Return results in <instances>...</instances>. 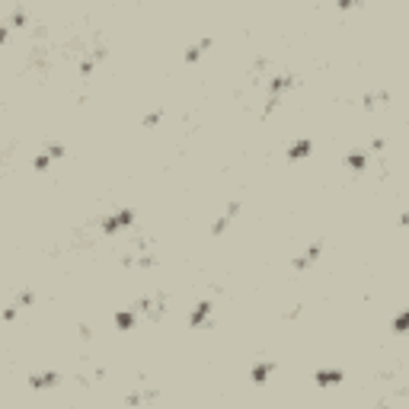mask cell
Wrapping results in <instances>:
<instances>
[{
	"instance_id": "obj_3",
	"label": "cell",
	"mask_w": 409,
	"mask_h": 409,
	"mask_svg": "<svg viewBox=\"0 0 409 409\" xmlns=\"http://www.w3.org/2000/svg\"><path fill=\"white\" fill-rule=\"evenodd\" d=\"M29 384H32L35 390H42V387H54V384H58V374H54V371H45V374H35V377H32V381H29Z\"/></svg>"
},
{
	"instance_id": "obj_6",
	"label": "cell",
	"mask_w": 409,
	"mask_h": 409,
	"mask_svg": "<svg viewBox=\"0 0 409 409\" xmlns=\"http://www.w3.org/2000/svg\"><path fill=\"white\" fill-rule=\"evenodd\" d=\"M317 381H320V384H339V381H342V371H323Z\"/></svg>"
},
{
	"instance_id": "obj_8",
	"label": "cell",
	"mask_w": 409,
	"mask_h": 409,
	"mask_svg": "<svg viewBox=\"0 0 409 409\" xmlns=\"http://www.w3.org/2000/svg\"><path fill=\"white\" fill-rule=\"evenodd\" d=\"M115 323H119V329H128L131 323H135V313H131V310H122L119 317H115Z\"/></svg>"
},
{
	"instance_id": "obj_5",
	"label": "cell",
	"mask_w": 409,
	"mask_h": 409,
	"mask_svg": "<svg viewBox=\"0 0 409 409\" xmlns=\"http://www.w3.org/2000/svg\"><path fill=\"white\" fill-rule=\"evenodd\" d=\"M208 45H211V42H208V39H201V42H195V45H192V48H189V51H185V61H195V58H198V54H201L204 48H208Z\"/></svg>"
},
{
	"instance_id": "obj_9",
	"label": "cell",
	"mask_w": 409,
	"mask_h": 409,
	"mask_svg": "<svg viewBox=\"0 0 409 409\" xmlns=\"http://www.w3.org/2000/svg\"><path fill=\"white\" fill-rule=\"evenodd\" d=\"M348 166H352V170H361V166H364V154H361V151H352V154H348Z\"/></svg>"
},
{
	"instance_id": "obj_2",
	"label": "cell",
	"mask_w": 409,
	"mask_h": 409,
	"mask_svg": "<svg viewBox=\"0 0 409 409\" xmlns=\"http://www.w3.org/2000/svg\"><path fill=\"white\" fill-rule=\"evenodd\" d=\"M320 250H323V243H313V246H310V250H304V256H298V259H294V266H298V269H304V266H310V262H313V259L320 256Z\"/></svg>"
},
{
	"instance_id": "obj_1",
	"label": "cell",
	"mask_w": 409,
	"mask_h": 409,
	"mask_svg": "<svg viewBox=\"0 0 409 409\" xmlns=\"http://www.w3.org/2000/svg\"><path fill=\"white\" fill-rule=\"evenodd\" d=\"M131 224V211L125 208V211H119V214H115V217H109V221L106 224H102V227H106V233H115V230H119V227H128Z\"/></svg>"
},
{
	"instance_id": "obj_4",
	"label": "cell",
	"mask_w": 409,
	"mask_h": 409,
	"mask_svg": "<svg viewBox=\"0 0 409 409\" xmlns=\"http://www.w3.org/2000/svg\"><path fill=\"white\" fill-rule=\"evenodd\" d=\"M208 313H211V301H201L195 307V313H192V326H201L204 320H208Z\"/></svg>"
},
{
	"instance_id": "obj_7",
	"label": "cell",
	"mask_w": 409,
	"mask_h": 409,
	"mask_svg": "<svg viewBox=\"0 0 409 409\" xmlns=\"http://www.w3.org/2000/svg\"><path fill=\"white\" fill-rule=\"evenodd\" d=\"M307 154H310V141H298L294 147H291V157H294V160L298 157H307Z\"/></svg>"
}]
</instances>
